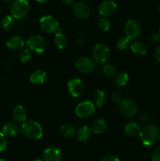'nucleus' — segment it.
Listing matches in <instances>:
<instances>
[{"mask_svg": "<svg viewBox=\"0 0 160 161\" xmlns=\"http://www.w3.org/2000/svg\"><path fill=\"white\" fill-rule=\"evenodd\" d=\"M140 139L143 145L151 146L155 144L160 138L159 128L155 124H147L139 132Z\"/></svg>", "mask_w": 160, "mask_h": 161, "instance_id": "obj_1", "label": "nucleus"}, {"mask_svg": "<svg viewBox=\"0 0 160 161\" xmlns=\"http://www.w3.org/2000/svg\"><path fill=\"white\" fill-rule=\"evenodd\" d=\"M20 129L24 135L30 139L39 140L43 135V129L37 121L29 120L24 122Z\"/></svg>", "mask_w": 160, "mask_h": 161, "instance_id": "obj_2", "label": "nucleus"}, {"mask_svg": "<svg viewBox=\"0 0 160 161\" xmlns=\"http://www.w3.org/2000/svg\"><path fill=\"white\" fill-rule=\"evenodd\" d=\"M10 14L15 19H22L28 15L30 5L28 0H13L10 5Z\"/></svg>", "mask_w": 160, "mask_h": 161, "instance_id": "obj_3", "label": "nucleus"}, {"mask_svg": "<svg viewBox=\"0 0 160 161\" xmlns=\"http://www.w3.org/2000/svg\"><path fill=\"white\" fill-rule=\"evenodd\" d=\"M111 51L107 44L100 42L94 46L92 51V56L94 61L99 64L105 63L110 58Z\"/></svg>", "mask_w": 160, "mask_h": 161, "instance_id": "obj_4", "label": "nucleus"}, {"mask_svg": "<svg viewBox=\"0 0 160 161\" xmlns=\"http://www.w3.org/2000/svg\"><path fill=\"white\" fill-rule=\"evenodd\" d=\"M39 25L42 29L47 33H56L62 31V28H60L58 20L51 15H45L41 17Z\"/></svg>", "mask_w": 160, "mask_h": 161, "instance_id": "obj_5", "label": "nucleus"}, {"mask_svg": "<svg viewBox=\"0 0 160 161\" xmlns=\"http://www.w3.org/2000/svg\"><path fill=\"white\" fill-rule=\"evenodd\" d=\"M30 50L35 52L37 53H42L45 52L47 48V42L42 36L39 35H32L26 41Z\"/></svg>", "mask_w": 160, "mask_h": 161, "instance_id": "obj_6", "label": "nucleus"}, {"mask_svg": "<svg viewBox=\"0 0 160 161\" xmlns=\"http://www.w3.org/2000/svg\"><path fill=\"white\" fill-rule=\"evenodd\" d=\"M119 110L124 117L130 119L136 116L138 108L134 101L130 98H123L119 103Z\"/></svg>", "mask_w": 160, "mask_h": 161, "instance_id": "obj_7", "label": "nucleus"}, {"mask_svg": "<svg viewBox=\"0 0 160 161\" xmlns=\"http://www.w3.org/2000/svg\"><path fill=\"white\" fill-rule=\"evenodd\" d=\"M75 112L78 117L86 119L93 115L95 112V105L90 101H84L76 105Z\"/></svg>", "mask_w": 160, "mask_h": 161, "instance_id": "obj_8", "label": "nucleus"}, {"mask_svg": "<svg viewBox=\"0 0 160 161\" xmlns=\"http://www.w3.org/2000/svg\"><path fill=\"white\" fill-rule=\"evenodd\" d=\"M142 28L136 20H129L125 25V36L129 39H136L141 36Z\"/></svg>", "mask_w": 160, "mask_h": 161, "instance_id": "obj_9", "label": "nucleus"}, {"mask_svg": "<svg viewBox=\"0 0 160 161\" xmlns=\"http://www.w3.org/2000/svg\"><path fill=\"white\" fill-rule=\"evenodd\" d=\"M74 15L80 20H86L90 16L91 9L89 5L83 1L75 3L72 7Z\"/></svg>", "mask_w": 160, "mask_h": 161, "instance_id": "obj_10", "label": "nucleus"}, {"mask_svg": "<svg viewBox=\"0 0 160 161\" xmlns=\"http://www.w3.org/2000/svg\"><path fill=\"white\" fill-rule=\"evenodd\" d=\"M118 9V6L114 1L111 0H105L102 2L98 7V14L102 17H111L116 13Z\"/></svg>", "mask_w": 160, "mask_h": 161, "instance_id": "obj_11", "label": "nucleus"}, {"mask_svg": "<svg viewBox=\"0 0 160 161\" xmlns=\"http://www.w3.org/2000/svg\"><path fill=\"white\" fill-rule=\"evenodd\" d=\"M67 89L72 97H78L84 92V83L80 79L73 78L67 83Z\"/></svg>", "mask_w": 160, "mask_h": 161, "instance_id": "obj_12", "label": "nucleus"}, {"mask_svg": "<svg viewBox=\"0 0 160 161\" xmlns=\"http://www.w3.org/2000/svg\"><path fill=\"white\" fill-rule=\"evenodd\" d=\"M75 69L81 73H89L94 69V63L91 58L82 57L75 61Z\"/></svg>", "mask_w": 160, "mask_h": 161, "instance_id": "obj_13", "label": "nucleus"}, {"mask_svg": "<svg viewBox=\"0 0 160 161\" xmlns=\"http://www.w3.org/2000/svg\"><path fill=\"white\" fill-rule=\"evenodd\" d=\"M62 153L61 149L56 147H50L44 151L42 154L43 161H61Z\"/></svg>", "mask_w": 160, "mask_h": 161, "instance_id": "obj_14", "label": "nucleus"}, {"mask_svg": "<svg viewBox=\"0 0 160 161\" xmlns=\"http://www.w3.org/2000/svg\"><path fill=\"white\" fill-rule=\"evenodd\" d=\"M25 42L20 36H13L9 38L6 42V47L13 50H21L24 47Z\"/></svg>", "mask_w": 160, "mask_h": 161, "instance_id": "obj_15", "label": "nucleus"}, {"mask_svg": "<svg viewBox=\"0 0 160 161\" xmlns=\"http://www.w3.org/2000/svg\"><path fill=\"white\" fill-rule=\"evenodd\" d=\"M13 118L17 123L25 122L27 119V112L24 107L20 105H17L14 107L13 110Z\"/></svg>", "mask_w": 160, "mask_h": 161, "instance_id": "obj_16", "label": "nucleus"}, {"mask_svg": "<svg viewBox=\"0 0 160 161\" xmlns=\"http://www.w3.org/2000/svg\"><path fill=\"white\" fill-rule=\"evenodd\" d=\"M46 73L44 71L38 69L34 71L30 75V81L35 85H42L46 80Z\"/></svg>", "mask_w": 160, "mask_h": 161, "instance_id": "obj_17", "label": "nucleus"}, {"mask_svg": "<svg viewBox=\"0 0 160 161\" xmlns=\"http://www.w3.org/2000/svg\"><path fill=\"white\" fill-rule=\"evenodd\" d=\"M77 138L80 142H88L91 138H92L93 130L88 126H82L81 127L78 128L77 130Z\"/></svg>", "mask_w": 160, "mask_h": 161, "instance_id": "obj_18", "label": "nucleus"}, {"mask_svg": "<svg viewBox=\"0 0 160 161\" xmlns=\"http://www.w3.org/2000/svg\"><path fill=\"white\" fill-rule=\"evenodd\" d=\"M20 130L21 129L20 128V127L17 124L13 122L6 123L3 127V132L6 136H16L20 133Z\"/></svg>", "mask_w": 160, "mask_h": 161, "instance_id": "obj_19", "label": "nucleus"}, {"mask_svg": "<svg viewBox=\"0 0 160 161\" xmlns=\"http://www.w3.org/2000/svg\"><path fill=\"white\" fill-rule=\"evenodd\" d=\"M91 129H92L93 132L97 135L104 133L107 129V122L105 121V119H102V118L95 119L93 122Z\"/></svg>", "mask_w": 160, "mask_h": 161, "instance_id": "obj_20", "label": "nucleus"}, {"mask_svg": "<svg viewBox=\"0 0 160 161\" xmlns=\"http://www.w3.org/2000/svg\"><path fill=\"white\" fill-rule=\"evenodd\" d=\"M131 51L138 56H144L147 53V47L141 41H135L130 45Z\"/></svg>", "mask_w": 160, "mask_h": 161, "instance_id": "obj_21", "label": "nucleus"}, {"mask_svg": "<svg viewBox=\"0 0 160 161\" xmlns=\"http://www.w3.org/2000/svg\"><path fill=\"white\" fill-rule=\"evenodd\" d=\"M61 135L65 138H72L75 136L76 130L75 127L71 124H64L60 127Z\"/></svg>", "mask_w": 160, "mask_h": 161, "instance_id": "obj_22", "label": "nucleus"}, {"mask_svg": "<svg viewBox=\"0 0 160 161\" xmlns=\"http://www.w3.org/2000/svg\"><path fill=\"white\" fill-rule=\"evenodd\" d=\"M141 130L139 124L135 122H130L124 127V132L129 137H134Z\"/></svg>", "mask_w": 160, "mask_h": 161, "instance_id": "obj_23", "label": "nucleus"}, {"mask_svg": "<svg viewBox=\"0 0 160 161\" xmlns=\"http://www.w3.org/2000/svg\"><path fill=\"white\" fill-rule=\"evenodd\" d=\"M16 21L15 18L12 15H6L2 19L1 26L5 31H11L15 27Z\"/></svg>", "mask_w": 160, "mask_h": 161, "instance_id": "obj_24", "label": "nucleus"}, {"mask_svg": "<svg viewBox=\"0 0 160 161\" xmlns=\"http://www.w3.org/2000/svg\"><path fill=\"white\" fill-rule=\"evenodd\" d=\"M129 82V75L126 72H117L114 76V83L117 86L122 87L125 86Z\"/></svg>", "mask_w": 160, "mask_h": 161, "instance_id": "obj_25", "label": "nucleus"}, {"mask_svg": "<svg viewBox=\"0 0 160 161\" xmlns=\"http://www.w3.org/2000/svg\"><path fill=\"white\" fill-rule=\"evenodd\" d=\"M54 44L59 50H63L67 45V39L61 31L56 32L54 36Z\"/></svg>", "mask_w": 160, "mask_h": 161, "instance_id": "obj_26", "label": "nucleus"}, {"mask_svg": "<svg viewBox=\"0 0 160 161\" xmlns=\"http://www.w3.org/2000/svg\"><path fill=\"white\" fill-rule=\"evenodd\" d=\"M93 102L97 106L101 107L106 101V94L104 91L97 90L93 94Z\"/></svg>", "mask_w": 160, "mask_h": 161, "instance_id": "obj_27", "label": "nucleus"}, {"mask_svg": "<svg viewBox=\"0 0 160 161\" xmlns=\"http://www.w3.org/2000/svg\"><path fill=\"white\" fill-rule=\"evenodd\" d=\"M103 72L107 77H114L117 73V69L113 64H106L104 65Z\"/></svg>", "mask_w": 160, "mask_h": 161, "instance_id": "obj_28", "label": "nucleus"}, {"mask_svg": "<svg viewBox=\"0 0 160 161\" xmlns=\"http://www.w3.org/2000/svg\"><path fill=\"white\" fill-rule=\"evenodd\" d=\"M31 52L29 48H22L19 53V60L21 63H26L31 59Z\"/></svg>", "mask_w": 160, "mask_h": 161, "instance_id": "obj_29", "label": "nucleus"}, {"mask_svg": "<svg viewBox=\"0 0 160 161\" xmlns=\"http://www.w3.org/2000/svg\"><path fill=\"white\" fill-rule=\"evenodd\" d=\"M98 27L102 31H108L110 29V22L106 17H100L98 20Z\"/></svg>", "mask_w": 160, "mask_h": 161, "instance_id": "obj_30", "label": "nucleus"}, {"mask_svg": "<svg viewBox=\"0 0 160 161\" xmlns=\"http://www.w3.org/2000/svg\"><path fill=\"white\" fill-rule=\"evenodd\" d=\"M129 42H130V39L127 37H121L118 39L117 41V47L119 50H123L127 49L129 46Z\"/></svg>", "mask_w": 160, "mask_h": 161, "instance_id": "obj_31", "label": "nucleus"}, {"mask_svg": "<svg viewBox=\"0 0 160 161\" xmlns=\"http://www.w3.org/2000/svg\"><path fill=\"white\" fill-rule=\"evenodd\" d=\"M7 138L3 132L0 131V153L3 152L7 146Z\"/></svg>", "mask_w": 160, "mask_h": 161, "instance_id": "obj_32", "label": "nucleus"}, {"mask_svg": "<svg viewBox=\"0 0 160 161\" xmlns=\"http://www.w3.org/2000/svg\"><path fill=\"white\" fill-rule=\"evenodd\" d=\"M111 101H112L113 102H115V103H119V104L121 102H122V100L123 98H122V95H121L119 93L115 92V93H113V94L111 95Z\"/></svg>", "mask_w": 160, "mask_h": 161, "instance_id": "obj_33", "label": "nucleus"}, {"mask_svg": "<svg viewBox=\"0 0 160 161\" xmlns=\"http://www.w3.org/2000/svg\"><path fill=\"white\" fill-rule=\"evenodd\" d=\"M152 161H160V146L156 148L152 153Z\"/></svg>", "mask_w": 160, "mask_h": 161, "instance_id": "obj_34", "label": "nucleus"}, {"mask_svg": "<svg viewBox=\"0 0 160 161\" xmlns=\"http://www.w3.org/2000/svg\"><path fill=\"white\" fill-rule=\"evenodd\" d=\"M102 161H120L119 157L115 155H108L103 158Z\"/></svg>", "mask_w": 160, "mask_h": 161, "instance_id": "obj_35", "label": "nucleus"}, {"mask_svg": "<svg viewBox=\"0 0 160 161\" xmlns=\"http://www.w3.org/2000/svg\"><path fill=\"white\" fill-rule=\"evenodd\" d=\"M154 58H155V61L157 62L160 63V46L157 47L155 51H154Z\"/></svg>", "mask_w": 160, "mask_h": 161, "instance_id": "obj_36", "label": "nucleus"}, {"mask_svg": "<svg viewBox=\"0 0 160 161\" xmlns=\"http://www.w3.org/2000/svg\"><path fill=\"white\" fill-rule=\"evenodd\" d=\"M140 120L142 123H146L149 120V116L147 114H143L140 118Z\"/></svg>", "mask_w": 160, "mask_h": 161, "instance_id": "obj_37", "label": "nucleus"}, {"mask_svg": "<svg viewBox=\"0 0 160 161\" xmlns=\"http://www.w3.org/2000/svg\"><path fill=\"white\" fill-rule=\"evenodd\" d=\"M62 2L66 5H72L75 3V0H62Z\"/></svg>", "mask_w": 160, "mask_h": 161, "instance_id": "obj_38", "label": "nucleus"}, {"mask_svg": "<svg viewBox=\"0 0 160 161\" xmlns=\"http://www.w3.org/2000/svg\"><path fill=\"white\" fill-rule=\"evenodd\" d=\"M36 1L39 3H46L49 1H50V0H36Z\"/></svg>", "mask_w": 160, "mask_h": 161, "instance_id": "obj_39", "label": "nucleus"}, {"mask_svg": "<svg viewBox=\"0 0 160 161\" xmlns=\"http://www.w3.org/2000/svg\"><path fill=\"white\" fill-rule=\"evenodd\" d=\"M3 2H5V3H9V2H13V0H3Z\"/></svg>", "mask_w": 160, "mask_h": 161, "instance_id": "obj_40", "label": "nucleus"}, {"mask_svg": "<svg viewBox=\"0 0 160 161\" xmlns=\"http://www.w3.org/2000/svg\"><path fill=\"white\" fill-rule=\"evenodd\" d=\"M34 161H43V160H42V159H40V158H36V159H35Z\"/></svg>", "mask_w": 160, "mask_h": 161, "instance_id": "obj_41", "label": "nucleus"}, {"mask_svg": "<svg viewBox=\"0 0 160 161\" xmlns=\"http://www.w3.org/2000/svg\"><path fill=\"white\" fill-rule=\"evenodd\" d=\"M0 161H7V160H5V159L0 158Z\"/></svg>", "mask_w": 160, "mask_h": 161, "instance_id": "obj_42", "label": "nucleus"}, {"mask_svg": "<svg viewBox=\"0 0 160 161\" xmlns=\"http://www.w3.org/2000/svg\"><path fill=\"white\" fill-rule=\"evenodd\" d=\"M158 36H159V37H160V28H159V32H158Z\"/></svg>", "mask_w": 160, "mask_h": 161, "instance_id": "obj_43", "label": "nucleus"}, {"mask_svg": "<svg viewBox=\"0 0 160 161\" xmlns=\"http://www.w3.org/2000/svg\"><path fill=\"white\" fill-rule=\"evenodd\" d=\"M158 12L160 13V6H159V7H158Z\"/></svg>", "mask_w": 160, "mask_h": 161, "instance_id": "obj_44", "label": "nucleus"}]
</instances>
